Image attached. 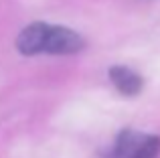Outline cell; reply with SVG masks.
Instances as JSON below:
<instances>
[{"mask_svg": "<svg viewBox=\"0 0 160 158\" xmlns=\"http://www.w3.org/2000/svg\"><path fill=\"white\" fill-rule=\"evenodd\" d=\"M18 53L31 57L39 53L49 55H73L85 49V39L67 27H55L49 22H32L16 37Z\"/></svg>", "mask_w": 160, "mask_h": 158, "instance_id": "1", "label": "cell"}, {"mask_svg": "<svg viewBox=\"0 0 160 158\" xmlns=\"http://www.w3.org/2000/svg\"><path fill=\"white\" fill-rule=\"evenodd\" d=\"M103 158H158L160 156V136L142 134L136 130H124L118 134L116 144Z\"/></svg>", "mask_w": 160, "mask_h": 158, "instance_id": "2", "label": "cell"}, {"mask_svg": "<svg viewBox=\"0 0 160 158\" xmlns=\"http://www.w3.org/2000/svg\"><path fill=\"white\" fill-rule=\"evenodd\" d=\"M109 79H112L113 87L124 95H138L144 87V81L136 71L124 65H116L109 69Z\"/></svg>", "mask_w": 160, "mask_h": 158, "instance_id": "3", "label": "cell"}]
</instances>
